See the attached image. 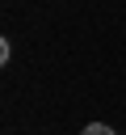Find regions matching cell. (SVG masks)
<instances>
[{
    "label": "cell",
    "instance_id": "obj_1",
    "mask_svg": "<svg viewBox=\"0 0 126 135\" xmlns=\"http://www.w3.org/2000/svg\"><path fill=\"white\" fill-rule=\"evenodd\" d=\"M84 135H113V127H105V122H88Z\"/></svg>",
    "mask_w": 126,
    "mask_h": 135
}]
</instances>
